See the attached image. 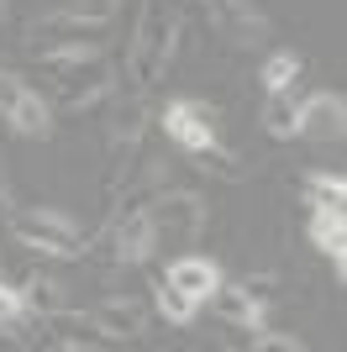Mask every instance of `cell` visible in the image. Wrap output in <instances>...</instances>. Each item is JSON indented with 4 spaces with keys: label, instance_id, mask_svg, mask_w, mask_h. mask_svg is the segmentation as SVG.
Masks as SVG:
<instances>
[{
    "label": "cell",
    "instance_id": "6da1fadb",
    "mask_svg": "<svg viewBox=\"0 0 347 352\" xmlns=\"http://www.w3.org/2000/svg\"><path fill=\"white\" fill-rule=\"evenodd\" d=\"M174 43H179V21L163 16L153 0H143L137 11V32H132V47H127V85L132 89H147L153 79H163L174 63Z\"/></svg>",
    "mask_w": 347,
    "mask_h": 352
},
{
    "label": "cell",
    "instance_id": "7a4b0ae2",
    "mask_svg": "<svg viewBox=\"0 0 347 352\" xmlns=\"http://www.w3.org/2000/svg\"><path fill=\"white\" fill-rule=\"evenodd\" d=\"M143 137H147V89H132L111 111V132H105V200H116V184L121 190L132 184V168L143 158Z\"/></svg>",
    "mask_w": 347,
    "mask_h": 352
},
{
    "label": "cell",
    "instance_id": "3957f363",
    "mask_svg": "<svg viewBox=\"0 0 347 352\" xmlns=\"http://www.w3.org/2000/svg\"><path fill=\"white\" fill-rule=\"evenodd\" d=\"M16 236L27 242V248L48 252V258H85L90 252V236L85 226L69 216V210H58V206H27V210H16Z\"/></svg>",
    "mask_w": 347,
    "mask_h": 352
},
{
    "label": "cell",
    "instance_id": "277c9868",
    "mask_svg": "<svg viewBox=\"0 0 347 352\" xmlns=\"http://www.w3.org/2000/svg\"><path fill=\"white\" fill-rule=\"evenodd\" d=\"M147 221H153V248H195V236L205 232V200L189 190L153 195Z\"/></svg>",
    "mask_w": 347,
    "mask_h": 352
},
{
    "label": "cell",
    "instance_id": "5b68a950",
    "mask_svg": "<svg viewBox=\"0 0 347 352\" xmlns=\"http://www.w3.org/2000/svg\"><path fill=\"white\" fill-rule=\"evenodd\" d=\"M153 221H147V206H132V210H111L101 232V258L111 268H137L153 258Z\"/></svg>",
    "mask_w": 347,
    "mask_h": 352
},
{
    "label": "cell",
    "instance_id": "8992f818",
    "mask_svg": "<svg viewBox=\"0 0 347 352\" xmlns=\"http://www.w3.org/2000/svg\"><path fill=\"white\" fill-rule=\"evenodd\" d=\"M163 137H169L179 153H189V158H200V153H216V147H221L216 111H211L205 100H189V95H179V100L163 105Z\"/></svg>",
    "mask_w": 347,
    "mask_h": 352
},
{
    "label": "cell",
    "instance_id": "52a82bcc",
    "mask_svg": "<svg viewBox=\"0 0 347 352\" xmlns=\"http://www.w3.org/2000/svg\"><path fill=\"white\" fill-rule=\"evenodd\" d=\"M342 132H347V100L337 89H311L300 100L295 137H305V142H342Z\"/></svg>",
    "mask_w": 347,
    "mask_h": 352
},
{
    "label": "cell",
    "instance_id": "ba28073f",
    "mask_svg": "<svg viewBox=\"0 0 347 352\" xmlns=\"http://www.w3.org/2000/svg\"><path fill=\"white\" fill-rule=\"evenodd\" d=\"M90 331H101V342H137L147 331V305L137 294H111L85 316Z\"/></svg>",
    "mask_w": 347,
    "mask_h": 352
},
{
    "label": "cell",
    "instance_id": "9c48e42d",
    "mask_svg": "<svg viewBox=\"0 0 347 352\" xmlns=\"http://www.w3.org/2000/svg\"><path fill=\"white\" fill-rule=\"evenodd\" d=\"M263 300H269V279H253V284H216V294H211V305H216V316L227 326H237V331H258L263 326Z\"/></svg>",
    "mask_w": 347,
    "mask_h": 352
},
{
    "label": "cell",
    "instance_id": "30bf717a",
    "mask_svg": "<svg viewBox=\"0 0 347 352\" xmlns=\"http://www.w3.org/2000/svg\"><path fill=\"white\" fill-rule=\"evenodd\" d=\"M211 21L231 47H258L269 37V16L253 0H211Z\"/></svg>",
    "mask_w": 347,
    "mask_h": 352
},
{
    "label": "cell",
    "instance_id": "8fae6325",
    "mask_svg": "<svg viewBox=\"0 0 347 352\" xmlns=\"http://www.w3.org/2000/svg\"><path fill=\"white\" fill-rule=\"evenodd\" d=\"M163 279H169L174 289H185L195 305H205L221 284V268H216V258H205V252H174L169 268H163Z\"/></svg>",
    "mask_w": 347,
    "mask_h": 352
},
{
    "label": "cell",
    "instance_id": "7c38bea8",
    "mask_svg": "<svg viewBox=\"0 0 347 352\" xmlns=\"http://www.w3.org/2000/svg\"><path fill=\"white\" fill-rule=\"evenodd\" d=\"M305 232H311V242H316L321 258H332V268L342 274L347 268V210L342 206H311Z\"/></svg>",
    "mask_w": 347,
    "mask_h": 352
},
{
    "label": "cell",
    "instance_id": "4fadbf2b",
    "mask_svg": "<svg viewBox=\"0 0 347 352\" xmlns=\"http://www.w3.org/2000/svg\"><path fill=\"white\" fill-rule=\"evenodd\" d=\"M16 289H21V310H27V321H58V316L69 310V289H63L53 274H27Z\"/></svg>",
    "mask_w": 347,
    "mask_h": 352
},
{
    "label": "cell",
    "instance_id": "5bb4252c",
    "mask_svg": "<svg viewBox=\"0 0 347 352\" xmlns=\"http://www.w3.org/2000/svg\"><path fill=\"white\" fill-rule=\"evenodd\" d=\"M6 121H11L16 137H32V142H48V137H53V105H48L37 89H21V100H16V111Z\"/></svg>",
    "mask_w": 347,
    "mask_h": 352
},
{
    "label": "cell",
    "instance_id": "9a60e30c",
    "mask_svg": "<svg viewBox=\"0 0 347 352\" xmlns=\"http://www.w3.org/2000/svg\"><path fill=\"white\" fill-rule=\"evenodd\" d=\"M116 11H121V0H63L48 16V27H105Z\"/></svg>",
    "mask_w": 347,
    "mask_h": 352
},
{
    "label": "cell",
    "instance_id": "2e32d148",
    "mask_svg": "<svg viewBox=\"0 0 347 352\" xmlns=\"http://www.w3.org/2000/svg\"><path fill=\"white\" fill-rule=\"evenodd\" d=\"M295 121H300L295 89H269V100H263V132L274 137V142H289V137H295Z\"/></svg>",
    "mask_w": 347,
    "mask_h": 352
},
{
    "label": "cell",
    "instance_id": "e0dca14e",
    "mask_svg": "<svg viewBox=\"0 0 347 352\" xmlns=\"http://www.w3.org/2000/svg\"><path fill=\"white\" fill-rule=\"evenodd\" d=\"M147 289H153V310L163 316V326H189L195 316H200V305H195L185 289H174L169 279H153Z\"/></svg>",
    "mask_w": 347,
    "mask_h": 352
},
{
    "label": "cell",
    "instance_id": "ac0fdd59",
    "mask_svg": "<svg viewBox=\"0 0 347 352\" xmlns=\"http://www.w3.org/2000/svg\"><path fill=\"white\" fill-rule=\"evenodd\" d=\"M263 89H295V79H300V53L295 47H279V53H269L258 69Z\"/></svg>",
    "mask_w": 347,
    "mask_h": 352
},
{
    "label": "cell",
    "instance_id": "d6986e66",
    "mask_svg": "<svg viewBox=\"0 0 347 352\" xmlns=\"http://www.w3.org/2000/svg\"><path fill=\"white\" fill-rule=\"evenodd\" d=\"M305 195H311V206H347L342 174H326V168H311V174H305Z\"/></svg>",
    "mask_w": 347,
    "mask_h": 352
},
{
    "label": "cell",
    "instance_id": "ffe728a7",
    "mask_svg": "<svg viewBox=\"0 0 347 352\" xmlns=\"http://www.w3.org/2000/svg\"><path fill=\"white\" fill-rule=\"evenodd\" d=\"M27 326V310H21V289L0 279V337H21Z\"/></svg>",
    "mask_w": 347,
    "mask_h": 352
},
{
    "label": "cell",
    "instance_id": "44dd1931",
    "mask_svg": "<svg viewBox=\"0 0 347 352\" xmlns=\"http://www.w3.org/2000/svg\"><path fill=\"white\" fill-rule=\"evenodd\" d=\"M247 347H253V352H300L305 342L289 337V331H263V326H258V331L247 337Z\"/></svg>",
    "mask_w": 347,
    "mask_h": 352
},
{
    "label": "cell",
    "instance_id": "7402d4cb",
    "mask_svg": "<svg viewBox=\"0 0 347 352\" xmlns=\"http://www.w3.org/2000/svg\"><path fill=\"white\" fill-rule=\"evenodd\" d=\"M21 89H27V85H21V74L0 69V121H6V116L16 111V100H21Z\"/></svg>",
    "mask_w": 347,
    "mask_h": 352
},
{
    "label": "cell",
    "instance_id": "603a6c76",
    "mask_svg": "<svg viewBox=\"0 0 347 352\" xmlns=\"http://www.w3.org/2000/svg\"><path fill=\"white\" fill-rule=\"evenodd\" d=\"M195 6H211V0H195Z\"/></svg>",
    "mask_w": 347,
    "mask_h": 352
}]
</instances>
